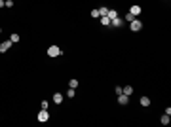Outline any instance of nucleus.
<instances>
[{"instance_id": "nucleus-19", "label": "nucleus", "mask_w": 171, "mask_h": 127, "mask_svg": "<svg viewBox=\"0 0 171 127\" xmlns=\"http://www.w3.org/2000/svg\"><path fill=\"white\" fill-rule=\"evenodd\" d=\"M91 17H93V19H99V12H97V10H91Z\"/></svg>"}, {"instance_id": "nucleus-4", "label": "nucleus", "mask_w": 171, "mask_h": 127, "mask_svg": "<svg viewBox=\"0 0 171 127\" xmlns=\"http://www.w3.org/2000/svg\"><path fill=\"white\" fill-rule=\"evenodd\" d=\"M124 25V19H122L120 15H118V17H114L112 21H110V27H114V29H118V27H122Z\"/></svg>"}, {"instance_id": "nucleus-21", "label": "nucleus", "mask_w": 171, "mask_h": 127, "mask_svg": "<svg viewBox=\"0 0 171 127\" xmlns=\"http://www.w3.org/2000/svg\"><path fill=\"white\" fill-rule=\"evenodd\" d=\"M6 6V0H0V8H4Z\"/></svg>"}, {"instance_id": "nucleus-22", "label": "nucleus", "mask_w": 171, "mask_h": 127, "mask_svg": "<svg viewBox=\"0 0 171 127\" xmlns=\"http://www.w3.org/2000/svg\"><path fill=\"white\" fill-rule=\"evenodd\" d=\"M0 34H2V29H0Z\"/></svg>"}, {"instance_id": "nucleus-5", "label": "nucleus", "mask_w": 171, "mask_h": 127, "mask_svg": "<svg viewBox=\"0 0 171 127\" xmlns=\"http://www.w3.org/2000/svg\"><path fill=\"white\" fill-rule=\"evenodd\" d=\"M118 102H120L122 106H127V104H129V97L124 95V93H120V95H118Z\"/></svg>"}, {"instance_id": "nucleus-11", "label": "nucleus", "mask_w": 171, "mask_h": 127, "mask_svg": "<svg viewBox=\"0 0 171 127\" xmlns=\"http://www.w3.org/2000/svg\"><path fill=\"white\" fill-rule=\"evenodd\" d=\"M129 13H133V15H139V13H141V6H137V4H135V6H131V8H129Z\"/></svg>"}, {"instance_id": "nucleus-12", "label": "nucleus", "mask_w": 171, "mask_h": 127, "mask_svg": "<svg viewBox=\"0 0 171 127\" xmlns=\"http://www.w3.org/2000/svg\"><path fill=\"white\" fill-rule=\"evenodd\" d=\"M107 17H108V19H110V21H112L114 17H118V12H116V10H108V13H107Z\"/></svg>"}, {"instance_id": "nucleus-20", "label": "nucleus", "mask_w": 171, "mask_h": 127, "mask_svg": "<svg viewBox=\"0 0 171 127\" xmlns=\"http://www.w3.org/2000/svg\"><path fill=\"white\" fill-rule=\"evenodd\" d=\"M40 106L44 108V110H48V106H50V102H48V101H42V102H40Z\"/></svg>"}, {"instance_id": "nucleus-2", "label": "nucleus", "mask_w": 171, "mask_h": 127, "mask_svg": "<svg viewBox=\"0 0 171 127\" xmlns=\"http://www.w3.org/2000/svg\"><path fill=\"white\" fill-rule=\"evenodd\" d=\"M129 29H131L133 32H139V31H143V21H139V19H133L131 23H129Z\"/></svg>"}, {"instance_id": "nucleus-9", "label": "nucleus", "mask_w": 171, "mask_h": 127, "mask_svg": "<svg viewBox=\"0 0 171 127\" xmlns=\"http://www.w3.org/2000/svg\"><path fill=\"white\" fill-rule=\"evenodd\" d=\"M122 93H124V95H127V97H131L133 87H131V85H126V87H122Z\"/></svg>"}, {"instance_id": "nucleus-14", "label": "nucleus", "mask_w": 171, "mask_h": 127, "mask_svg": "<svg viewBox=\"0 0 171 127\" xmlns=\"http://www.w3.org/2000/svg\"><path fill=\"white\" fill-rule=\"evenodd\" d=\"M97 12H99V17H101V15H107V13H108V8L107 6H101V8H97Z\"/></svg>"}, {"instance_id": "nucleus-16", "label": "nucleus", "mask_w": 171, "mask_h": 127, "mask_svg": "<svg viewBox=\"0 0 171 127\" xmlns=\"http://www.w3.org/2000/svg\"><path fill=\"white\" fill-rule=\"evenodd\" d=\"M160 123H162V125H167V123H169V114H164V116H162Z\"/></svg>"}, {"instance_id": "nucleus-3", "label": "nucleus", "mask_w": 171, "mask_h": 127, "mask_svg": "<svg viewBox=\"0 0 171 127\" xmlns=\"http://www.w3.org/2000/svg\"><path fill=\"white\" fill-rule=\"evenodd\" d=\"M38 121H40V123H46V121L50 120V114H48V110H44V108H42V110H40V112H38Z\"/></svg>"}, {"instance_id": "nucleus-10", "label": "nucleus", "mask_w": 171, "mask_h": 127, "mask_svg": "<svg viewBox=\"0 0 171 127\" xmlns=\"http://www.w3.org/2000/svg\"><path fill=\"white\" fill-rule=\"evenodd\" d=\"M53 102H55V104H61V102H63V95H61V93H53Z\"/></svg>"}, {"instance_id": "nucleus-1", "label": "nucleus", "mask_w": 171, "mask_h": 127, "mask_svg": "<svg viewBox=\"0 0 171 127\" xmlns=\"http://www.w3.org/2000/svg\"><path fill=\"white\" fill-rule=\"evenodd\" d=\"M46 53H48V57H59L63 51H61V48H59V46H50Z\"/></svg>"}, {"instance_id": "nucleus-13", "label": "nucleus", "mask_w": 171, "mask_h": 127, "mask_svg": "<svg viewBox=\"0 0 171 127\" xmlns=\"http://www.w3.org/2000/svg\"><path fill=\"white\" fill-rule=\"evenodd\" d=\"M10 40H12V44H17V42H19V40H21V36H19V34H17V32H13V34H12V36H10Z\"/></svg>"}, {"instance_id": "nucleus-7", "label": "nucleus", "mask_w": 171, "mask_h": 127, "mask_svg": "<svg viewBox=\"0 0 171 127\" xmlns=\"http://www.w3.org/2000/svg\"><path fill=\"white\" fill-rule=\"evenodd\" d=\"M139 104H141V106H150V99H148L146 95H143L139 99Z\"/></svg>"}, {"instance_id": "nucleus-8", "label": "nucleus", "mask_w": 171, "mask_h": 127, "mask_svg": "<svg viewBox=\"0 0 171 127\" xmlns=\"http://www.w3.org/2000/svg\"><path fill=\"white\" fill-rule=\"evenodd\" d=\"M99 21H101L103 27H110V19H108L107 15H101V17H99Z\"/></svg>"}, {"instance_id": "nucleus-17", "label": "nucleus", "mask_w": 171, "mask_h": 127, "mask_svg": "<svg viewBox=\"0 0 171 127\" xmlns=\"http://www.w3.org/2000/svg\"><path fill=\"white\" fill-rule=\"evenodd\" d=\"M74 95H76V89H72V87H69V89H67V97H69V99H72Z\"/></svg>"}, {"instance_id": "nucleus-6", "label": "nucleus", "mask_w": 171, "mask_h": 127, "mask_svg": "<svg viewBox=\"0 0 171 127\" xmlns=\"http://www.w3.org/2000/svg\"><path fill=\"white\" fill-rule=\"evenodd\" d=\"M12 40H6V42H2V44H0V53H4V51H8L10 49V48H12Z\"/></svg>"}, {"instance_id": "nucleus-18", "label": "nucleus", "mask_w": 171, "mask_h": 127, "mask_svg": "<svg viewBox=\"0 0 171 127\" xmlns=\"http://www.w3.org/2000/svg\"><path fill=\"white\" fill-rule=\"evenodd\" d=\"M133 19H135V15H133V13H127L126 17H124V21H127V23H131Z\"/></svg>"}, {"instance_id": "nucleus-15", "label": "nucleus", "mask_w": 171, "mask_h": 127, "mask_svg": "<svg viewBox=\"0 0 171 127\" xmlns=\"http://www.w3.org/2000/svg\"><path fill=\"white\" fill-rule=\"evenodd\" d=\"M69 87H72V89L78 87V80H76V78H70L69 80Z\"/></svg>"}]
</instances>
